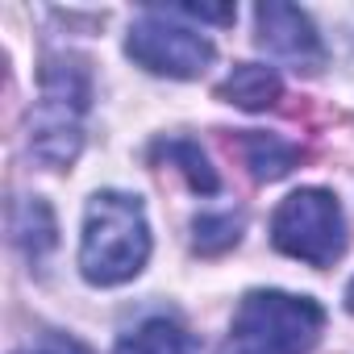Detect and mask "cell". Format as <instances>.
<instances>
[{
	"instance_id": "cell-13",
	"label": "cell",
	"mask_w": 354,
	"mask_h": 354,
	"mask_svg": "<svg viewBox=\"0 0 354 354\" xmlns=\"http://www.w3.org/2000/svg\"><path fill=\"white\" fill-rule=\"evenodd\" d=\"M17 354H92L84 342H75L71 333H42L38 342H30L26 350H17Z\"/></svg>"
},
{
	"instance_id": "cell-5",
	"label": "cell",
	"mask_w": 354,
	"mask_h": 354,
	"mask_svg": "<svg viewBox=\"0 0 354 354\" xmlns=\"http://www.w3.org/2000/svg\"><path fill=\"white\" fill-rule=\"evenodd\" d=\"M125 55L150 75L201 80L213 67L217 46L209 42V34L184 26L171 9H146L125 34Z\"/></svg>"
},
{
	"instance_id": "cell-11",
	"label": "cell",
	"mask_w": 354,
	"mask_h": 354,
	"mask_svg": "<svg viewBox=\"0 0 354 354\" xmlns=\"http://www.w3.org/2000/svg\"><path fill=\"white\" fill-rule=\"evenodd\" d=\"M154 154H158V158H167L171 167H180V171H184V180L192 184V192L213 196V192L221 188V180H217V171H213L209 154H205L196 142H188V138H167V142H158V146H154Z\"/></svg>"
},
{
	"instance_id": "cell-4",
	"label": "cell",
	"mask_w": 354,
	"mask_h": 354,
	"mask_svg": "<svg viewBox=\"0 0 354 354\" xmlns=\"http://www.w3.org/2000/svg\"><path fill=\"white\" fill-rule=\"evenodd\" d=\"M271 242L288 259H300L308 267H333L346 250V217L337 196L325 188H300L283 196L271 217Z\"/></svg>"
},
{
	"instance_id": "cell-9",
	"label": "cell",
	"mask_w": 354,
	"mask_h": 354,
	"mask_svg": "<svg viewBox=\"0 0 354 354\" xmlns=\"http://www.w3.org/2000/svg\"><path fill=\"white\" fill-rule=\"evenodd\" d=\"M113 354H201V342L175 317H150V321L133 325L117 342Z\"/></svg>"
},
{
	"instance_id": "cell-6",
	"label": "cell",
	"mask_w": 354,
	"mask_h": 354,
	"mask_svg": "<svg viewBox=\"0 0 354 354\" xmlns=\"http://www.w3.org/2000/svg\"><path fill=\"white\" fill-rule=\"evenodd\" d=\"M254 30H259V46L275 63H288L308 75L325 67V42L304 9L283 5V0H267V5L254 9Z\"/></svg>"
},
{
	"instance_id": "cell-2",
	"label": "cell",
	"mask_w": 354,
	"mask_h": 354,
	"mask_svg": "<svg viewBox=\"0 0 354 354\" xmlns=\"http://www.w3.org/2000/svg\"><path fill=\"white\" fill-rule=\"evenodd\" d=\"M92 109V71L80 55H50L38 75V100L30 109V154L63 171L84 150V117Z\"/></svg>"
},
{
	"instance_id": "cell-7",
	"label": "cell",
	"mask_w": 354,
	"mask_h": 354,
	"mask_svg": "<svg viewBox=\"0 0 354 354\" xmlns=\"http://www.w3.org/2000/svg\"><path fill=\"white\" fill-rule=\"evenodd\" d=\"M217 96H221L225 104L246 109V113H263V109H275V104L283 100V80H279L275 67H263V63H238V67L221 80Z\"/></svg>"
},
{
	"instance_id": "cell-8",
	"label": "cell",
	"mask_w": 354,
	"mask_h": 354,
	"mask_svg": "<svg viewBox=\"0 0 354 354\" xmlns=\"http://www.w3.org/2000/svg\"><path fill=\"white\" fill-rule=\"evenodd\" d=\"M9 230H13V242L21 246V254L30 263H42L59 246V225H55V213H50V205L42 196H21L13 205Z\"/></svg>"
},
{
	"instance_id": "cell-12",
	"label": "cell",
	"mask_w": 354,
	"mask_h": 354,
	"mask_svg": "<svg viewBox=\"0 0 354 354\" xmlns=\"http://www.w3.org/2000/svg\"><path fill=\"white\" fill-rule=\"evenodd\" d=\"M238 238H242V213L221 209V213H201L192 221V246L201 254H225L230 246H238Z\"/></svg>"
},
{
	"instance_id": "cell-10",
	"label": "cell",
	"mask_w": 354,
	"mask_h": 354,
	"mask_svg": "<svg viewBox=\"0 0 354 354\" xmlns=\"http://www.w3.org/2000/svg\"><path fill=\"white\" fill-rule=\"evenodd\" d=\"M238 146H242V158H246L250 175L263 180V184L283 180V175L296 167V158H300V146H292L279 133H263V129H246L238 138Z\"/></svg>"
},
{
	"instance_id": "cell-3",
	"label": "cell",
	"mask_w": 354,
	"mask_h": 354,
	"mask_svg": "<svg viewBox=\"0 0 354 354\" xmlns=\"http://www.w3.org/2000/svg\"><path fill=\"white\" fill-rule=\"evenodd\" d=\"M325 329V308L313 296L254 288L242 296L217 354H308Z\"/></svg>"
},
{
	"instance_id": "cell-14",
	"label": "cell",
	"mask_w": 354,
	"mask_h": 354,
	"mask_svg": "<svg viewBox=\"0 0 354 354\" xmlns=\"http://www.w3.org/2000/svg\"><path fill=\"white\" fill-rule=\"evenodd\" d=\"M346 308H350V313H354V279H350V283H346Z\"/></svg>"
},
{
	"instance_id": "cell-1",
	"label": "cell",
	"mask_w": 354,
	"mask_h": 354,
	"mask_svg": "<svg viewBox=\"0 0 354 354\" xmlns=\"http://www.w3.org/2000/svg\"><path fill=\"white\" fill-rule=\"evenodd\" d=\"M146 259H150V221L142 196L121 188L92 192L80 234V275L92 288H117L142 275Z\"/></svg>"
}]
</instances>
